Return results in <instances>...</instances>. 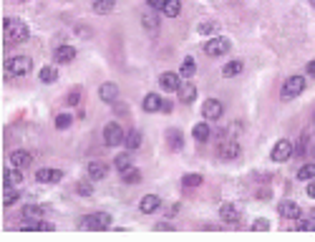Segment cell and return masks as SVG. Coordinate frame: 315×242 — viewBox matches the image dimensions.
Masks as SVG:
<instances>
[{
    "label": "cell",
    "mask_w": 315,
    "mask_h": 242,
    "mask_svg": "<svg viewBox=\"0 0 315 242\" xmlns=\"http://www.w3.org/2000/svg\"><path fill=\"white\" fill-rule=\"evenodd\" d=\"M3 38L8 46H20L30 38V28L23 23V20H15V18H5L3 20Z\"/></svg>",
    "instance_id": "6da1fadb"
},
{
    "label": "cell",
    "mask_w": 315,
    "mask_h": 242,
    "mask_svg": "<svg viewBox=\"0 0 315 242\" xmlns=\"http://www.w3.org/2000/svg\"><path fill=\"white\" fill-rule=\"evenodd\" d=\"M33 68V61L28 56H13L8 63H5V71L8 76H28Z\"/></svg>",
    "instance_id": "7a4b0ae2"
},
{
    "label": "cell",
    "mask_w": 315,
    "mask_h": 242,
    "mask_svg": "<svg viewBox=\"0 0 315 242\" xmlns=\"http://www.w3.org/2000/svg\"><path fill=\"white\" fill-rule=\"evenodd\" d=\"M303 91H305V76H290L282 83L280 96H282V101H290V98H298Z\"/></svg>",
    "instance_id": "3957f363"
},
{
    "label": "cell",
    "mask_w": 315,
    "mask_h": 242,
    "mask_svg": "<svg viewBox=\"0 0 315 242\" xmlns=\"http://www.w3.org/2000/svg\"><path fill=\"white\" fill-rule=\"evenodd\" d=\"M230 48H232L230 38H222V36H217V38H209V41L204 43V53H207V56H212V58H217V56H225Z\"/></svg>",
    "instance_id": "277c9868"
},
{
    "label": "cell",
    "mask_w": 315,
    "mask_h": 242,
    "mask_svg": "<svg viewBox=\"0 0 315 242\" xmlns=\"http://www.w3.org/2000/svg\"><path fill=\"white\" fill-rule=\"evenodd\" d=\"M124 139H126V134H124V129H121L119 124L111 121V124L104 126V144H106V147H121Z\"/></svg>",
    "instance_id": "5b68a950"
},
{
    "label": "cell",
    "mask_w": 315,
    "mask_h": 242,
    "mask_svg": "<svg viewBox=\"0 0 315 242\" xmlns=\"http://www.w3.org/2000/svg\"><path fill=\"white\" fill-rule=\"evenodd\" d=\"M83 227L86 230H106L111 227V215L109 212H93L83 217Z\"/></svg>",
    "instance_id": "8992f818"
},
{
    "label": "cell",
    "mask_w": 315,
    "mask_h": 242,
    "mask_svg": "<svg viewBox=\"0 0 315 242\" xmlns=\"http://www.w3.org/2000/svg\"><path fill=\"white\" fill-rule=\"evenodd\" d=\"M293 154H295L293 142H290V139H277L275 147H272V152H270V159L272 161H288Z\"/></svg>",
    "instance_id": "52a82bcc"
},
{
    "label": "cell",
    "mask_w": 315,
    "mask_h": 242,
    "mask_svg": "<svg viewBox=\"0 0 315 242\" xmlns=\"http://www.w3.org/2000/svg\"><path fill=\"white\" fill-rule=\"evenodd\" d=\"M222 114H225V106H222L219 98H207L204 101V106H202L204 121H217V119H222Z\"/></svg>",
    "instance_id": "ba28073f"
},
{
    "label": "cell",
    "mask_w": 315,
    "mask_h": 242,
    "mask_svg": "<svg viewBox=\"0 0 315 242\" xmlns=\"http://www.w3.org/2000/svg\"><path fill=\"white\" fill-rule=\"evenodd\" d=\"M63 179L61 169H38L36 171V182L38 184H58Z\"/></svg>",
    "instance_id": "9c48e42d"
},
{
    "label": "cell",
    "mask_w": 315,
    "mask_h": 242,
    "mask_svg": "<svg viewBox=\"0 0 315 242\" xmlns=\"http://www.w3.org/2000/svg\"><path fill=\"white\" fill-rule=\"evenodd\" d=\"M277 212H280V217H285V220H300V204H295L293 199H282V202L277 204Z\"/></svg>",
    "instance_id": "30bf717a"
},
{
    "label": "cell",
    "mask_w": 315,
    "mask_h": 242,
    "mask_svg": "<svg viewBox=\"0 0 315 242\" xmlns=\"http://www.w3.org/2000/svg\"><path fill=\"white\" fill-rule=\"evenodd\" d=\"M240 154H242V147H240L235 139H227V142L219 144V157H222V159H237Z\"/></svg>",
    "instance_id": "8fae6325"
},
{
    "label": "cell",
    "mask_w": 315,
    "mask_h": 242,
    "mask_svg": "<svg viewBox=\"0 0 315 242\" xmlns=\"http://www.w3.org/2000/svg\"><path fill=\"white\" fill-rule=\"evenodd\" d=\"M219 220H222V222H227V225H235V222H240V210H237V204H232V202H225V204L219 207Z\"/></svg>",
    "instance_id": "7c38bea8"
},
{
    "label": "cell",
    "mask_w": 315,
    "mask_h": 242,
    "mask_svg": "<svg viewBox=\"0 0 315 242\" xmlns=\"http://www.w3.org/2000/svg\"><path fill=\"white\" fill-rule=\"evenodd\" d=\"M141 106H144V111H146V114H156V111H162V109H164V98H162L159 93H146Z\"/></svg>",
    "instance_id": "4fadbf2b"
},
{
    "label": "cell",
    "mask_w": 315,
    "mask_h": 242,
    "mask_svg": "<svg viewBox=\"0 0 315 242\" xmlns=\"http://www.w3.org/2000/svg\"><path fill=\"white\" fill-rule=\"evenodd\" d=\"M182 76L179 74H172V71H167V74H162L159 76V86L164 88V91H179V86H182Z\"/></svg>",
    "instance_id": "5bb4252c"
},
{
    "label": "cell",
    "mask_w": 315,
    "mask_h": 242,
    "mask_svg": "<svg viewBox=\"0 0 315 242\" xmlns=\"http://www.w3.org/2000/svg\"><path fill=\"white\" fill-rule=\"evenodd\" d=\"M99 96H101V101H106V103H114V101L119 98V86H116V83H111V81H106V83H101V88H99Z\"/></svg>",
    "instance_id": "9a60e30c"
},
{
    "label": "cell",
    "mask_w": 315,
    "mask_h": 242,
    "mask_svg": "<svg viewBox=\"0 0 315 242\" xmlns=\"http://www.w3.org/2000/svg\"><path fill=\"white\" fill-rule=\"evenodd\" d=\"M159 207H162V199H159L156 194H146V197H141V202H139V210H141L144 215H154Z\"/></svg>",
    "instance_id": "2e32d148"
},
{
    "label": "cell",
    "mask_w": 315,
    "mask_h": 242,
    "mask_svg": "<svg viewBox=\"0 0 315 242\" xmlns=\"http://www.w3.org/2000/svg\"><path fill=\"white\" fill-rule=\"evenodd\" d=\"M76 58V48L73 46H58L56 53H53V61L56 63H71Z\"/></svg>",
    "instance_id": "e0dca14e"
},
{
    "label": "cell",
    "mask_w": 315,
    "mask_h": 242,
    "mask_svg": "<svg viewBox=\"0 0 315 242\" xmlns=\"http://www.w3.org/2000/svg\"><path fill=\"white\" fill-rule=\"evenodd\" d=\"M3 182H5L8 187H18V184H23V171H20V166L5 169V171H3Z\"/></svg>",
    "instance_id": "ac0fdd59"
},
{
    "label": "cell",
    "mask_w": 315,
    "mask_h": 242,
    "mask_svg": "<svg viewBox=\"0 0 315 242\" xmlns=\"http://www.w3.org/2000/svg\"><path fill=\"white\" fill-rule=\"evenodd\" d=\"M88 177H91V179H106V177H109V164H104V161H91V164H88Z\"/></svg>",
    "instance_id": "d6986e66"
},
{
    "label": "cell",
    "mask_w": 315,
    "mask_h": 242,
    "mask_svg": "<svg viewBox=\"0 0 315 242\" xmlns=\"http://www.w3.org/2000/svg\"><path fill=\"white\" fill-rule=\"evenodd\" d=\"M30 161H33V154L25 152V149H18V152L10 154V164H13V166H20V169H23V166H28Z\"/></svg>",
    "instance_id": "ffe728a7"
},
{
    "label": "cell",
    "mask_w": 315,
    "mask_h": 242,
    "mask_svg": "<svg viewBox=\"0 0 315 242\" xmlns=\"http://www.w3.org/2000/svg\"><path fill=\"white\" fill-rule=\"evenodd\" d=\"M114 8H116V0H93L91 3V10L96 15H109Z\"/></svg>",
    "instance_id": "44dd1931"
},
{
    "label": "cell",
    "mask_w": 315,
    "mask_h": 242,
    "mask_svg": "<svg viewBox=\"0 0 315 242\" xmlns=\"http://www.w3.org/2000/svg\"><path fill=\"white\" fill-rule=\"evenodd\" d=\"M177 93H179V101H182V103H192V101L197 98V86H194V83H182Z\"/></svg>",
    "instance_id": "7402d4cb"
},
{
    "label": "cell",
    "mask_w": 315,
    "mask_h": 242,
    "mask_svg": "<svg viewBox=\"0 0 315 242\" xmlns=\"http://www.w3.org/2000/svg\"><path fill=\"white\" fill-rule=\"evenodd\" d=\"M167 144L174 149V152H179L182 149V144H184V136H182V131H177V129H167Z\"/></svg>",
    "instance_id": "603a6c76"
},
{
    "label": "cell",
    "mask_w": 315,
    "mask_h": 242,
    "mask_svg": "<svg viewBox=\"0 0 315 242\" xmlns=\"http://www.w3.org/2000/svg\"><path fill=\"white\" fill-rule=\"evenodd\" d=\"M141 25H144V30L156 33V30H159V18H156L154 13H144V15H141Z\"/></svg>",
    "instance_id": "cb8c5ba5"
},
{
    "label": "cell",
    "mask_w": 315,
    "mask_h": 242,
    "mask_svg": "<svg viewBox=\"0 0 315 242\" xmlns=\"http://www.w3.org/2000/svg\"><path fill=\"white\" fill-rule=\"evenodd\" d=\"M162 13H164L167 18H177V15L182 13V3H179V0H167L164 8H162Z\"/></svg>",
    "instance_id": "d4e9b609"
},
{
    "label": "cell",
    "mask_w": 315,
    "mask_h": 242,
    "mask_svg": "<svg viewBox=\"0 0 315 242\" xmlns=\"http://www.w3.org/2000/svg\"><path fill=\"white\" fill-rule=\"evenodd\" d=\"M38 79H41V83H53V81L58 79V68L56 66H46V68H41Z\"/></svg>",
    "instance_id": "484cf974"
},
{
    "label": "cell",
    "mask_w": 315,
    "mask_h": 242,
    "mask_svg": "<svg viewBox=\"0 0 315 242\" xmlns=\"http://www.w3.org/2000/svg\"><path fill=\"white\" fill-rule=\"evenodd\" d=\"M124 147L129 149V152L139 149V147H141V134H139V131H129L126 139H124Z\"/></svg>",
    "instance_id": "4316f807"
},
{
    "label": "cell",
    "mask_w": 315,
    "mask_h": 242,
    "mask_svg": "<svg viewBox=\"0 0 315 242\" xmlns=\"http://www.w3.org/2000/svg\"><path fill=\"white\" fill-rule=\"evenodd\" d=\"M194 71H197V66H194V58H184V61H182V66H179V76H182V79H192V76H194Z\"/></svg>",
    "instance_id": "83f0119b"
},
{
    "label": "cell",
    "mask_w": 315,
    "mask_h": 242,
    "mask_svg": "<svg viewBox=\"0 0 315 242\" xmlns=\"http://www.w3.org/2000/svg\"><path fill=\"white\" fill-rule=\"evenodd\" d=\"M237 74H242V61H230V63L222 68V76H225V79H232V76H237Z\"/></svg>",
    "instance_id": "f1b7e54d"
},
{
    "label": "cell",
    "mask_w": 315,
    "mask_h": 242,
    "mask_svg": "<svg viewBox=\"0 0 315 242\" xmlns=\"http://www.w3.org/2000/svg\"><path fill=\"white\" fill-rule=\"evenodd\" d=\"M209 134H212V131H209V124H197V126L192 129V136H194L197 142H207Z\"/></svg>",
    "instance_id": "f546056e"
},
{
    "label": "cell",
    "mask_w": 315,
    "mask_h": 242,
    "mask_svg": "<svg viewBox=\"0 0 315 242\" xmlns=\"http://www.w3.org/2000/svg\"><path fill=\"white\" fill-rule=\"evenodd\" d=\"M298 179L300 182H310V179H315V164H303L300 169H298Z\"/></svg>",
    "instance_id": "4dcf8cb0"
},
{
    "label": "cell",
    "mask_w": 315,
    "mask_h": 242,
    "mask_svg": "<svg viewBox=\"0 0 315 242\" xmlns=\"http://www.w3.org/2000/svg\"><path fill=\"white\" fill-rule=\"evenodd\" d=\"M114 166H116V169H119V171H126V169H131V166H134V161H131V154H119V157H116V159H114Z\"/></svg>",
    "instance_id": "1f68e13d"
},
{
    "label": "cell",
    "mask_w": 315,
    "mask_h": 242,
    "mask_svg": "<svg viewBox=\"0 0 315 242\" xmlns=\"http://www.w3.org/2000/svg\"><path fill=\"white\" fill-rule=\"evenodd\" d=\"M18 202V192H15V187H8L5 184V192H3V204L5 207H10V204H15Z\"/></svg>",
    "instance_id": "d6a6232c"
},
{
    "label": "cell",
    "mask_w": 315,
    "mask_h": 242,
    "mask_svg": "<svg viewBox=\"0 0 315 242\" xmlns=\"http://www.w3.org/2000/svg\"><path fill=\"white\" fill-rule=\"evenodd\" d=\"M121 179H124V184H139V179H141V174H139V169H126L121 171Z\"/></svg>",
    "instance_id": "836d02e7"
},
{
    "label": "cell",
    "mask_w": 315,
    "mask_h": 242,
    "mask_svg": "<svg viewBox=\"0 0 315 242\" xmlns=\"http://www.w3.org/2000/svg\"><path fill=\"white\" fill-rule=\"evenodd\" d=\"M202 182H204L202 174H184V177H182V184H184V187H199Z\"/></svg>",
    "instance_id": "e575fe53"
},
{
    "label": "cell",
    "mask_w": 315,
    "mask_h": 242,
    "mask_svg": "<svg viewBox=\"0 0 315 242\" xmlns=\"http://www.w3.org/2000/svg\"><path fill=\"white\" fill-rule=\"evenodd\" d=\"M71 124H73V119H71L68 114H58V116H56V129H58V131H63V129H68Z\"/></svg>",
    "instance_id": "d590c367"
},
{
    "label": "cell",
    "mask_w": 315,
    "mask_h": 242,
    "mask_svg": "<svg viewBox=\"0 0 315 242\" xmlns=\"http://www.w3.org/2000/svg\"><path fill=\"white\" fill-rule=\"evenodd\" d=\"M25 217H43V207H38V204H25Z\"/></svg>",
    "instance_id": "8d00e7d4"
},
{
    "label": "cell",
    "mask_w": 315,
    "mask_h": 242,
    "mask_svg": "<svg viewBox=\"0 0 315 242\" xmlns=\"http://www.w3.org/2000/svg\"><path fill=\"white\" fill-rule=\"evenodd\" d=\"M252 230H255V232H265V230H270V220H265V217H260V220H255V225H252Z\"/></svg>",
    "instance_id": "74e56055"
},
{
    "label": "cell",
    "mask_w": 315,
    "mask_h": 242,
    "mask_svg": "<svg viewBox=\"0 0 315 242\" xmlns=\"http://www.w3.org/2000/svg\"><path fill=\"white\" fill-rule=\"evenodd\" d=\"M197 30H199L202 36H209V33H214V30H217V23H212V20H209V23H202Z\"/></svg>",
    "instance_id": "f35d334b"
},
{
    "label": "cell",
    "mask_w": 315,
    "mask_h": 242,
    "mask_svg": "<svg viewBox=\"0 0 315 242\" xmlns=\"http://www.w3.org/2000/svg\"><path fill=\"white\" fill-rule=\"evenodd\" d=\"M78 101H81V91H78V88H73V91L68 93L66 103H68V106H78Z\"/></svg>",
    "instance_id": "ab89813d"
},
{
    "label": "cell",
    "mask_w": 315,
    "mask_h": 242,
    "mask_svg": "<svg viewBox=\"0 0 315 242\" xmlns=\"http://www.w3.org/2000/svg\"><path fill=\"white\" fill-rule=\"evenodd\" d=\"M76 192H78L81 197H91V194H93V187H91V184H86V182H81V184L76 187Z\"/></svg>",
    "instance_id": "60d3db41"
},
{
    "label": "cell",
    "mask_w": 315,
    "mask_h": 242,
    "mask_svg": "<svg viewBox=\"0 0 315 242\" xmlns=\"http://www.w3.org/2000/svg\"><path fill=\"white\" fill-rule=\"evenodd\" d=\"M298 230H300V232H313L315 222L313 220H300V222H298Z\"/></svg>",
    "instance_id": "b9f144b4"
},
{
    "label": "cell",
    "mask_w": 315,
    "mask_h": 242,
    "mask_svg": "<svg viewBox=\"0 0 315 242\" xmlns=\"http://www.w3.org/2000/svg\"><path fill=\"white\" fill-rule=\"evenodd\" d=\"M164 3H167V0H146L149 10H162V8H164Z\"/></svg>",
    "instance_id": "7bdbcfd3"
},
{
    "label": "cell",
    "mask_w": 315,
    "mask_h": 242,
    "mask_svg": "<svg viewBox=\"0 0 315 242\" xmlns=\"http://www.w3.org/2000/svg\"><path fill=\"white\" fill-rule=\"evenodd\" d=\"M308 142H310V136H308V134H303V139H300V147H298V154H305V149H308Z\"/></svg>",
    "instance_id": "ee69618b"
},
{
    "label": "cell",
    "mask_w": 315,
    "mask_h": 242,
    "mask_svg": "<svg viewBox=\"0 0 315 242\" xmlns=\"http://www.w3.org/2000/svg\"><path fill=\"white\" fill-rule=\"evenodd\" d=\"M305 192H308V197H313V199H315V179H310V182H308Z\"/></svg>",
    "instance_id": "f6af8a7d"
},
{
    "label": "cell",
    "mask_w": 315,
    "mask_h": 242,
    "mask_svg": "<svg viewBox=\"0 0 315 242\" xmlns=\"http://www.w3.org/2000/svg\"><path fill=\"white\" fill-rule=\"evenodd\" d=\"M305 71H308V76H313L315 79V61H310V63L305 66Z\"/></svg>",
    "instance_id": "bcb514c9"
},
{
    "label": "cell",
    "mask_w": 315,
    "mask_h": 242,
    "mask_svg": "<svg viewBox=\"0 0 315 242\" xmlns=\"http://www.w3.org/2000/svg\"><path fill=\"white\" fill-rule=\"evenodd\" d=\"M313 124H315V111H313Z\"/></svg>",
    "instance_id": "7dc6e473"
},
{
    "label": "cell",
    "mask_w": 315,
    "mask_h": 242,
    "mask_svg": "<svg viewBox=\"0 0 315 242\" xmlns=\"http://www.w3.org/2000/svg\"><path fill=\"white\" fill-rule=\"evenodd\" d=\"M310 3H313V8H315V0H310Z\"/></svg>",
    "instance_id": "c3c4849f"
},
{
    "label": "cell",
    "mask_w": 315,
    "mask_h": 242,
    "mask_svg": "<svg viewBox=\"0 0 315 242\" xmlns=\"http://www.w3.org/2000/svg\"><path fill=\"white\" fill-rule=\"evenodd\" d=\"M313 217H315V210H313Z\"/></svg>",
    "instance_id": "681fc988"
}]
</instances>
